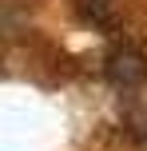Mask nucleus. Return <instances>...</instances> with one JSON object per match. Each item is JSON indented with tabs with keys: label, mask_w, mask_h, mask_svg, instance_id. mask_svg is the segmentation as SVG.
<instances>
[{
	"label": "nucleus",
	"mask_w": 147,
	"mask_h": 151,
	"mask_svg": "<svg viewBox=\"0 0 147 151\" xmlns=\"http://www.w3.org/2000/svg\"><path fill=\"white\" fill-rule=\"evenodd\" d=\"M108 80L115 88H135V83L147 80V56L139 48L123 44V48H111L108 52Z\"/></svg>",
	"instance_id": "1"
},
{
	"label": "nucleus",
	"mask_w": 147,
	"mask_h": 151,
	"mask_svg": "<svg viewBox=\"0 0 147 151\" xmlns=\"http://www.w3.org/2000/svg\"><path fill=\"white\" fill-rule=\"evenodd\" d=\"M76 8L92 24H108V16H111V0H76Z\"/></svg>",
	"instance_id": "2"
}]
</instances>
